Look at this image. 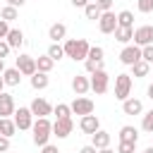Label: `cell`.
Returning <instances> with one entry per match:
<instances>
[{
    "label": "cell",
    "mask_w": 153,
    "mask_h": 153,
    "mask_svg": "<svg viewBox=\"0 0 153 153\" xmlns=\"http://www.w3.org/2000/svg\"><path fill=\"white\" fill-rule=\"evenodd\" d=\"M12 120H14L17 129H22V131H26V129L33 127V112H31V108H19Z\"/></svg>",
    "instance_id": "obj_7"
},
{
    "label": "cell",
    "mask_w": 153,
    "mask_h": 153,
    "mask_svg": "<svg viewBox=\"0 0 153 153\" xmlns=\"http://www.w3.org/2000/svg\"><path fill=\"white\" fill-rule=\"evenodd\" d=\"M146 93H148V98H151V100H153V84H151V86H148V88H146Z\"/></svg>",
    "instance_id": "obj_46"
},
{
    "label": "cell",
    "mask_w": 153,
    "mask_h": 153,
    "mask_svg": "<svg viewBox=\"0 0 153 153\" xmlns=\"http://www.w3.org/2000/svg\"><path fill=\"white\" fill-rule=\"evenodd\" d=\"M98 153H115V151H112V148H100Z\"/></svg>",
    "instance_id": "obj_48"
},
{
    "label": "cell",
    "mask_w": 153,
    "mask_h": 153,
    "mask_svg": "<svg viewBox=\"0 0 153 153\" xmlns=\"http://www.w3.org/2000/svg\"><path fill=\"white\" fill-rule=\"evenodd\" d=\"M53 62H57V60H62L65 57V48L60 45V43H50V48H48V53H45Z\"/></svg>",
    "instance_id": "obj_27"
},
{
    "label": "cell",
    "mask_w": 153,
    "mask_h": 153,
    "mask_svg": "<svg viewBox=\"0 0 153 153\" xmlns=\"http://www.w3.org/2000/svg\"><path fill=\"white\" fill-rule=\"evenodd\" d=\"M108 88H110V74L105 69L93 72L91 74V91L98 93V96H103V93H108Z\"/></svg>",
    "instance_id": "obj_3"
},
{
    "label": "cell",
    "mask_w": 153,
    "mask_h": 153,
    "mask_svg": "<svg viewBox=\"0 0 153 153\" xmlns=\"http://www.w3.org/2000/svg\"><path fill=\"white\" fill-rule=\"evenodd\" d=\"M72 91H74L76 96H86V93L91 91V76H86V74H76V76L72 79Z\"/></svg>",
    "instance_id": "obj_15"
},
{
    "label": "cell",
    "mask_w": 153,
    "mask_h": 153,
    "mask_svg": "<svg viewBox=\"0 0 153 153\" xmlns=\"http://www.w3.org/2000/svg\"><path fill=\"white\" fill-rule=\"evenodd\" d=\"M7 151H10V139L0 136V153H7Z\"/></svg>",
    "instance_id": "obj_41"
},
{
    "label": "cell",
    "mask_w": 153,
    "mask_h": 153,
    "mask_svg": "<svg viewBox=\"0 0 153 153\" xmlns=\"http://www.w3.org/2000/svg\"><path fill=\"white\" fill-rule=\"evenodd\" d=\"M79 153H98V148H96V146H91V143H88V146H84V148H81V151H79Z\"/></svg>",
    "instance_id": "obj_44"
},
{
    "label": "cell",
    "mask_w": 153,
    "mask_h": 153,
    "mask_svg": "<svg viewBox=\"0 0 153 153\" xmlns=\"http://www.w3.org/2000/svg\"><path fill=\"white\" fill-rule=\"evenodd\" d=\"M91 146H96L98 151H100V148H110V131L98 129V131L91 136Z\"/></svg>",
    "instance_id": "obj_18"
},
{
    "label": "cell",
    "mask_w": 153,
    "mask_h": 153,
    "mask_svg": "<svg viewBox=\"0 0 153 153\" xmlns=\"http://www.w3.org/2000/svg\"><path fill=\"white\" fill-rule=\"evenodd\" d=\"M98 29H100V33H115V29H117V14L112 10L103 12L100 19H98Z\"/></svg>",
    "instance_id": "obj_9"
},
{
    "label": "cell",
    "mask_w": 153,
    "mask_h": 153,
    "mask_svg": "<svg viewBox=\"0 0 153 153\" xmlns=\"http://www.w3.org/2000/svg\"><path fill=\"white\" fill-rule=\"evenodd\" d=\"M0 120H2V117H0Z\"/></svg>",
    "instance_id": "obj_52"
},
{
    "label": "cell",
    "mask_w": 153,
    "mask_h": 153,
    "mask_svg": "<svg viewBox=\"0 0 153 153\" xmlns=\"http://www.w3.org/2000/svg\"><path fill=\"white\" fill-rule=\"evenodd\" d=\"M29 81H31V88H33V91H43V88H48L50 76L43 74V72H36L33 76H29Z\"/></svg>",
    "instance_id": "obj_21"
},
{
    "label": "cell",
    "mask_w": 153,
    "mask_h": 153,
    "mask_svg": "<svg viewBox=\"0 0 153 153\" xmlns=\"http://www.w3.org/2000/svg\"><path fill=\"white\" fill-rule=\"evenodd\" d=\"M117 26H131V29H134V14H131L129 10H122V12L117 14Z\"/></svg>",
    "instance_id": "obj_30"
},
{
    "label": "cell",
    "mask_w": 153,
    "mask_h": 153,
    "mask_svg": "<svg viewBox=\"0 0 153 153\" xmlns=\"http://www.w3.org/2000/svg\"><path fill=\"white\" fill-rule=\"evenodd\" d=\"M55 67V62L48 57V55H41V57H36V69L38 72H43V74H50V69Z\"/></svg>",
    "instance_id": "obj_26"
},
{
    "label": "cell",
    "mask_w": 153,
    "mask_h": 153,
    "mask_svg": "<svg viewBox=\"0 0 153 153\" xmlns=\"http://www.w3.org/2000/svg\"><path fill=\"white\" fill-rule=\"evenodd\" d=\"M69 108H72V115H93V110H96V105H93V100L91 98H84V96H76L72 103H69Z\"/></svg>",
    "instance_id": "obj_5"
},
{
    "label": "cell",
    "mask_w": 153,
    "mask_h": 153,
    "mask_svg": "<svg viewBox=\"0 0 153 153\" xmlns=\"http://www.w3.org/2000/svg\"><path fill=\"white\" fill-rule=\"evenodd\" d=\"M26 0H7V5H12V7H22Z\"/></svg>",
    "instance_id": "obj_45"
},
{
    "label": "cell",
    "mask_w": 153,
    "mask_h": 153,
    "mask_svg": "<svg viewBox=\"0 0 153 153\" xmlns=\"http://www.w3.org/2000/svg\"><path fill=\"white\" fill-rule=\"evenodd\" d=\"M29 108H31L33 117H48V115H53V105H50L45 98H33Z\"/></svg>",
    "instance_id": "obj_12"
},
{
    "label": "cell",
    "mask_w": 153,
    "mask_h": 153,
    "mask_svg": "<svg viewBox=\"0 0 153 153\" xmlns=\"http://www.w3.org/2000/svg\"><path fill=\"white\" fill-rule=\"evenodd\" d=\"M2 91H5V79L0 76V93H2Z\"/></svg>",
    "instance_id": "obj_49"
},
{
    "label": "cell",
    "mask_w": 153,
    "mask_h": 153,
    "mask_svg": "<svg viewBox=\"0 0 153 153\" xmlns=\"http://www.w3.org/2000/svg\"><path fill=\"white\" fill-rule=\"evenodd\" d=\"M7 153H14V151H7Z\"/></svg>",
    "instance_id": "obj_51"
},
{
    "label": "cell",
    "mask_w": 153,
    "mask_h": 153,
    "mask_svg": "<svg viewBox=\"0 0 153 153\" xmlns=\"http://www.w3.org/2000/svg\"><path fill=\"white\" fill-rule=\"evenodd\" d=\"M53 112H55L57 120H67V117H72V108H69L67 103H57V105L53 108Z\"/></svg>",
    "instance_id": "obj_31"
},
{
    "label": "cell",
    "mask_w": 153,
    "mask_h": 153,
    "mask_svg": "<svg viewBox=\"0 0 153 153\" xmlns=\"http://www.w3.org/2000/svg\"><path fill=\"white\" fill-rule=\"evenodd\" d=\"M136 151V143H131V141H120L117 143V153H134Z\"/></svg>",
    "instance_id": "obj_34"
},
{
    "label": "cell",
    "mask_w": 153,
    "mask_h": 153,
    "mask_svg": "<svg viewBox=\"0 0 153 153\" xmlns=\"http://www.w3.org/2000/svg\"><path fill=\"white\" fill-rule=\"evenodd\" d=\"M84 67H86L88 74H93V72L103 69V60H84Z\"/></svg>",
    "instance_id": "obj_33"
},
{
    "label": "cell",
    "mask_w": 153,
    "mask_h": 153,
    "mask_svg": "<svg viewBox=\"0 0 153 153\" xmlns=\"http://www.w3.org/2000/svg\"><path fill=\"white\" fill-rule=\"evenodd\" d=\"M103 53H105V50H103L100 45H91V50H88V57H86V60H103Z\"/></svg>",
    "instance_id": "obj_35"
},
{
    "label": "cell",
    "mask_w": 153,
    "mask_h": 153,
    "mask_svg": "<svg viewBox=\"0 0 153 153\" xmlns=\"http://www.w3.org/2000/svg\"><path fill=\"white\" fill-rule=\"evenodd\" d=\"M79 129L84 131V134H88V136H93L98 129H100V120L96 117V115H84L81 120H79Z\"/></svg>",
    "instance_id": "obj_13"
},
{
    "label": "cell",
    "mask_w": 153,
    "mask_h": 153,
    "mask_svg": "<svg viewBox=\"0 0 153 153\" xmlns=\"http://www.w3.org/2000/svg\"><path fill=\"white\" fill-rule=\"evenodd\" d=\"M120 141H131V143H136V141H139V129L131 127V124H124V127L120 129Z\"/></svg>",
    "instance_id": "obj_23"
},
{
    "label": "cell",
    "mask_w": 153,
    "mask_h": 153,
    "mask_svg": "<svg viewBox=\"0 0 153 153\" xmlns=\"http://www.w3.org/2000/svg\"><path fill=\"white\" fill-rule=\"evenodd\" d=\"M141 60H146L148 65L153 62V45H146V48H141Z\"/></svg>",
    "instance_id": "obj_37"
},
{
    "label": "cell",
    "mask_w": 153,
    "mask_h": 153,
    "mask_svg": "<svg viewBox=\"0 0 153 153\" xmlns=\"http://www.w3.org/2000/svg\"><path fill=\"white\" fill-rule=\"evenodd\" d=\"M122 112H124V115H141V112H143V103H141L139 98L129 96V98L122 103Z\"/></svg>",
    "instance_id": "obj_16"
},
{
    "label": "cell",
    "mask_w": 153,
    "mask_h": 153,
    "mask_svg": "<svg viewBox=\"0 0 153 153\" xmlns=\"http://www.w3.org/2000/svg\"><path fill=\"white\" fill-rule=\"evenodd\" d=\"M31 131H33V143L43 148V146H48V141H50V136H53V122H50L48 117H36Z\"/></svg>",
    "instance_id": "obj_2"
},
{
    "label": "cell",
    "mask_w": 153,
    "mask_h": 153,
    "mask_svg": "<svg viewBox=\"0 0 153 153\" xmlns=\"http://www.w3.org/2000/svg\"><path fill=\"white\" fill-rule=\"evenodd\" d=\"M7 33H10V22L0 19V41H5V38H7Z\"/></svg>",
    "instance_id": "obj_39"
},
{
    "label": "cell",
    "mask_w": 153,
    "mask_h": 153,
    "mask_svg": "<svg viewBox=\"0 0 153 153\" xmlns=\"http://www.w3.org/2000/svg\"><path fill=\"white\" fill-rule=\"evenodd\" d=\"M136 7H139V12L148 14V12H153V0H136Z\"/></svg>",
    "instance_id": "obj_36"
},
{
    "label": "cell",
    "mask_w": 153,
    "mask_h": 153,
    "mask_svg": "<svg viewBox=\"0 0 153 153\" xmlns=\"http://www.w3.org/2000/svg\"><path fill=\"white\" fill-rule=\"evenodd\" d=\"M96 5H98L100 12H110L112 10V0H96Z\"/></svg>",
    "instance_id": "obj_38"
},
{
    "label": "cell",
    "mask_w": 153,
    "mask_h": 153,
    "mask_svg": "<svg viewBox=\"0 0 153 153\" xmlns=\"http://www.w3.org/2000/svg\"><path fill=\"white\" fill-rule=\"evenodd\" d=\"M14 134H17V124H14V120H10V117L0 120V136H7V139H12Z\"/></svg>",
    "instance_id": "obj_24"
},
{
    "label": "cell",
    "mask_w": 153,
    "mask_h": 153,
    "mask_svg": "<svg viewBox=\"0 0 153 153\" xmlns=\"http://www.w3.org/2000/svg\"><path fill=\"white\" fill-rule=\"evenodd\" d=\"M10 50H12V48L7 45V41H0V60H5V57L10 55Z\"/></svg>",
    "instance_id": "obj_40"
},
{
    "label": "cell",
    "mask_w": 153,
    "mask_h": 153,
    "mask_svg": "<svg viewBox=\"0 0 153 153\" xmlns=\"http://www.w3.org/2000/svg\"><path fill=\"white\" fill-rule=\"evenodd\" d=\"M129 96H131V76L129 74H117L115 76V98L124 103Z\"/></svg>",
    "instance_id": "obj_4"
},
{
    "label": "cell",
    "mask_w": 153,
    "mask_h": 153,
    "mask_svg": "<svg viewBox=\"0 0 153 153\" xmlns=\"http://www.w3.org/2000/svg\"><path fill=\"white\" fill-rule=\"evenodd\" d=\"M62 48H65V55L72 57L74 62H84L88 57V50H91V45H88L86 38H67Z\"/></svg>",
    "instance_id": "obj_1"
},
{
    "label": "cell",
    "mask_w": 153,
    "mask_h": 153,
    "mask_svg": "<svg viewBox=\"0 0 153 153\" xmlns=\"http://www.w3.org/2000/svg\"><path fill=\"white\" fill-rule=\"evenodd\" d=\"M17 69L24 74V76H33L38 69H36V57H31V55H19L17 57Z\"/></svg>",
    "instance_id": "obj_10"
},
{
    "label": "cell",
    "mask_w": 153,
    "mask_h": 153,
    "mask_svg": "<svg viewBox=\"0 0 153 153\" xmlns=\"http://www.w3.org/2000/svg\"><path fill=\"white\" fill-rule=\"evenodd\" d=\"M72 129H74L72 117H67V120H55V122H53V136H57V139H67V136L72 134Z\"/></svg>",
    "instance_id": "obj_11"
},
{
    "label": "cell",
    "mask_w": 153,
    "mask_h": 153,
    "mask_svg": "<svg viewBox=\"0 0 153 153\" xmlns=\"http://www.w3.org/2000/svg\"><path fill=\"white\" fill-rule=\"evenodd\" d=\"M134 45H139V48L153 45V26L151 24H143V26L134 29Z\"/></svg>",
    "instance_id": "obj_6"
},
{
    "label": "cell",
    "mask_w": 153,
    "mask_h": 153,
    "mask_svg": "<svg viewBox=\"0 0 153 153\" xmlns=\"http://www.w3.org/2000/svg\"><path fill=\"white\" fill-rule=\"evenodd\" d=\"M84 14H86V19H91V22H98L103 12L98 10V5H96V2H88V5L84 7Z\"/></svg>",
    "instance_id": "obj_28"
},
{
    "label": "cell",
    "mask_w": 153,
    "mask_h": 153,
    "mask_svg": "<svg viewBox=\"0 0 153 153\" xmlns=\"http://www.w3.org/2000/svg\"><path fill=\"white\" fill-rule=\"evenodd\" d=\"M115 41L129 45V43L134 41V29H131V26H117V29H115Z\"/></svg>",
    "instance_id": "obj_20"
},
{
    "label": "cell",
    "mask_w": 153,
    "mask_h": 153,
    "mask_svg": "<svg viewBox=\"0 0 153 153\" xmlns=\"http://www.w3.org/2000/svg\"><path fill=\"white\" fill-rule=\"evenodd\" d=\"M22 72L17 69V67H7L5 72H2V79H5V86H19V81H22Z\"/></svg>",
    "instance_id": "obj_19"
},
{
    "label": "cell",
    "mask_w": 153,
    "mask_h": 153,
    "mask_svg": "<svg viewBox=\"0 0 153 153\" xmlns=\"http://www.w3.org/2000/svg\"><path fill=\"white\" fill-rule=\"evenodd\" d=\"M14 112H17V108H14V98H12V93H0V117L5 120V117H14Z\"/></svg>",
    "instance_id": "obj_14"
},
{
    "label": "cell",
    "mask_w": 153,
    "mask_h": 153,
    "mask_svg": "<svg viewBox=\"0 0 153 153\" xmlns=\"http://www.w3.org/2000/svg\"><path fill=\"white\" fill-rule=\"evenodd\" d=\"M141 129H143L146 134H153V110H148V112L143 115V122H141Z\"/></svg>",
    "instance_id": "obj_32"
},
{
    "label": "cell",
    "mask_w": 153,
    "mask_h": 153,
    "mask_svg": "<svg viewBox=\"0 0 153 153\" xmlns=\"http://www.w3.org/2000/svg\"><path fill=\"white\" fill-rule=\"evenodd\" d=\"M69 2H72L74 7H81V10H84V7L88 5V0H69Z\"/></svg>",
    "instance_id": "obj_43"
},
{
    "label": "cell",
    "mask_w": 153,
    "mask_h": 153,
    "mask_svg": "<svg viewBox=\"0 0 153 153\" xmlns=\"http://www.w3.org/2000/svg\"><path fill=\"white\" fill-rule=\"evenodd\" d=\"M7 67H5V60H0V76H2V72H5Z\"/></svg>",
    "instance_id": "obj_47"
},
{
    "label": "cell",
    "mask_w": 153,
    "mask_h": 153,
    "mask_svg": "<svg viewBox=\"0 0 153 153\" xmlns=\"http://www.w3.org/2000/svg\"><path fill=\"white\" fill-rule=\"evenodd\" d=\"M65 36H67V26H65L62 22H55V24H50V29H48V38H50L53 43H60V41H65Z\"/></svg>",
    "instance_id": "obj_17"
},
{
    "label": "cell",
    "mask_w": 153,
    "mask_h": 153,
    "mask_svg": "<svg viewBox=\"0 0 153 153\" xmlns=\"http://www.w3.org/2000/svg\"><path fill=\"white\" fill-rule=\"evenodd\" d=\"M143 153H153V146H148V148H146V151H143Z\"/></svg>",
    "instance_id": "obj_50"
},
{
    "label": "cell",
    "mask_w": 153,
    "mask_h": 153,
    "mask_svg": "<svg viewBox=\"0 0 153 153\" xmlns=\"http://www.w3.org/2000/svg\"><path fill=\"white\" fill-rule=\"evenodd\" d=\"M41 153H60V151H57V146L48 143V146H43V148H41Z\"/></svg>",
    "instance_id": "obj_42"
},
{
    "label": "cell",
    "mask_w": 153,
    "mask_h": 153,
    "mask_svg": "<svg viewBox=\"0 0 153 153\" xmlns=\"http://www.w3.org/2000/svg\"><path fill=\"white\" fill-rule=\"evenodd\" d=\"M139 60H141V48H139V45L131 43V45H124V48H122V53H120V62H122V65L131 67V65H136Z\"/></svg>",
    "instance_id": "obj_8"
},
{
    "label": "cell",
    "mask_w": 153,
    "mask_h": 153,
    "mask_svg": "<svg viewBox=\"0 0 153 153\" xmlns=\"http://www.w3.org/2000/svg\"><path fill=\"white\" fill-rule=\"evenodd\" d=\"M7 45L10 48H22L24 45V33H22V29H10V33H7Z\"/></svg>",
    "instance_id": "obj_22"
},
{
    "label": "cell",
    "mask_w": 153,
    "mask_h": 153,
    "mask_svg": "<svg viewBox=\"0 0 153 153\" xmlns=\"http://www.w3.org/2000/svg\"><path fill=\"white\" fill-rule=\"evenodd\" d=\"M131 74H134L136 79H141V76H148V74H151V65H148L146 60H139L136 65H131Z\"/></svg>",
    "instance_id": "obj_25"
},
{
    "label": "cell",
    "mask_w": 153,
    "mask_h": 153,
    "mask_svg": "<svg viewBox=\"0 0 153 153\" xmlns=\"http://www.w3.org/2000/svg\"><path fill=\"white\" fill-rule=\"evenodd\" d=\"M17 17H19V10L12 7V5H5V7L0 10V19H5V22H14Z\"/></svg>",
    "instance_id": "obj_29"
}]
</instances>
